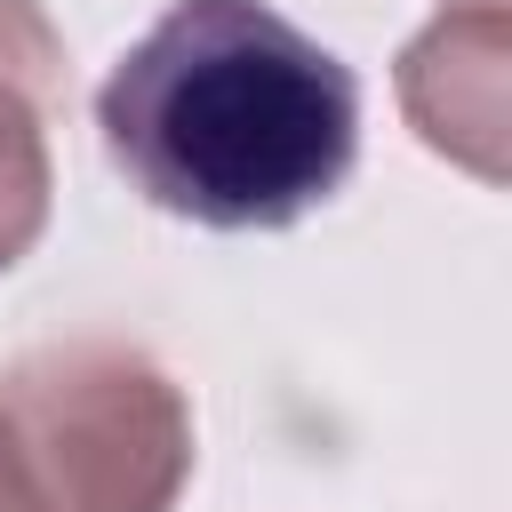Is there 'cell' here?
Masks as SVG:
<instances>
[{
  "label": "cell",
  "mask_w": 512,
  "mask_h": 512,
  "mask_svg": "<svg viewBox=\"0 0 512 512\" xmlns=\"http://www.w3.org/2000/svg\"><path fill=\"white\" fill-rule=\"evenodd\" d=\"M112 168L200 232H288L360 160V80L272 0H168L104 72Z\"/></svg>",
  "instance_id": "1"
},
{
  "label": "cell",
  "mask_w": 512,
  "mask_h": 512,
  "mask_svg": "<svg viewBox=\"0 0 512 512\" xmlns=\"http://www.w3.org/2000/svg\"><path fill=\"white\" fill-rule=\"evenodd\" d=\"M8 424L64 512H168L192 456L176 392L112 344L32 352L8 376Z\"/></svg>",
  "instance_id": "2"
},
{
  "label": "cell",
  "mask_w": 512,
  "mask_h": 512,
  "mask_svg": "<svg viewBox=\"0 0 512 512\" xmlns=\"http://www.w3.org/2000/svg\"><path fill=\"white\" fill-rule=\"evenodd\" d=\"M48 216V160H40V104L0 80V272Z\"/></svg>",
  "instance_id": "3"
},
{
  "label": "cell",
  "mask_w": 512,
  "mask_h": 512,
  "mask_svg": "<svg viewBox=\"0 0 512 512\" xmlns=\"http://www.w3.org/2000/svg\"><path fill=\"white\" fill-rule=\"evenodd\" d=\"M0 80L24 88L40 112H48L56 88H64V48H56V32L40 24L32 0H0Z\"/></svg>",
  "instance_id": "4"
},
{
  "label": "cell",
  "mask_w": 512,
  "mask_h": 512,
  "mask_svg": "<svg viewBox=\"0 0 512 512\" xmlns=\"http://www.w3.org/2000/svg\"><path fill=\"white\" fill-rule=\"evenodd\" d=\"M0 512H64V504L48 496V480H40L32 448H24V432L8 424V408H0Z\"/></svg>",
  "instance_id": "5"
}]
</instances>
